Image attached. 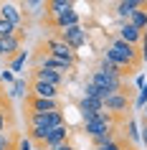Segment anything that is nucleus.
I'll list each match as a JSON object with an SVG mask.
<instances>
[{
	"label": "nucleus",
	"instance_id": "nucleus-20",
	"mask_svg": "<svg viewBox=\"0 0 147 150\" xmlns=\"http://www.w3.org/2000/svg\"><path fill=\"white\" fill-rule=\"evenodd\" d=\"M117 140V130H114V127H112V130H107V132H104V135H99V137H94V145H96V150H99V148H104V145H109V142H114Z\"/></svg>",
	"mask_w": 147,
	"mask_h": 150
},
{
	"label": "nucleus",
	"instance_id": "nucleus-12",
	"mask_svg": "<svg viewBox=\"0 0 147 150\" xmlns=\"http://www.w3.org/2000/svg\"><path fill=\"white\" fill-rule=\"evenodd\" d=\"M0 18H5L8 23H13L18 31H20V25H23V16H20L18 5H13V3H0Z\"/></svg>",
	"mask_w": 147,
	"mask_h": 150
},
{
	"label": "nucleus",
	"instance_id": "nucleus-6",
	"mask_svg": "<svg viewBox=\"0 0 147 150\" xmlns=\"http://www.w3.org/2000/svg\"><path fill=\"white\" fill-rule=\"evenodd\" d=\"M56 36H58L66 46H71L74 51L81 48L86 43V28L81 23H79V25H71V28H66V31H56Z\"/></svg>",
	"mask_w": 147,
	"mask_h": 150
},
{
	"label": "nucleus",
	"instance_id": "nucleus-16",
	"mask_svg": "<svg viewBox=\"0 0 147 150\" xmlns=\"http://www.w3.org/2000/svg\"><path fill=\"white\" fill-rule=\"evenodd\" d=\"M20 135L18 132H0V150H18Z\"/></svg>",
	"mask_w": 147,
	"mask_h": 150
},
{
	"label": "nucleus",
	"instance_id": "nucleus-34",
	"mask_svg": "<svg viewBox=\"0 0 147 150\" xmlns=\"http://www.w3.org/2000/svg\"><path fill=\"white\" fill-rule=\"evenodd\" d=\"M127 150H134V148H132V145H129V148H127Z\"/></svg>",
	"mask_w": 147,
	"mask_h": 150
},
{
	"label": "nucleus",
	"instance_id": "nucleus-26",
	"mask_svg": "<svg viewBox=\"0 0 147 150\" xmlns=\"http://www.w3.org/2000/svg\"><path fill=\"white\" fill-rule=\"evenodd\" d=\"M13 125H15L13 120H8L5 115H0V132H5V127H13Z\"/></svg>",
	"mask_w": 147,
	"mask_h": 150
},
{
	"label": "nucleus",
	"instance_id": "nucleus-1",
	"mask_svg": "<svg viewBox=\"0 0 147 150\" xmlns=\"http://www.w3.org/2000/svg\"><path fill=\"white\" fill-rule=\"evenodd\" d=\"M109 61H114L124 74H134L139 69V64H142V54L137 51V46H132L127 41H122L119 36L112 38V46L107 48V54H104Z\"/></svg>",
	"mask_w": 147,
	"mask_h": 150
},
{
	"label": "nucleus",
	"instance_id": "nucleus-30",
	"mask_svg": "<svg viewBox=\"0 0 147 150\" xmlns=\"http://www.w3.org/2000/svg\"><path fill=\"white\" fill-rule=\"evenodd\" d=\"M0 79H3V81H13V74H10V71H3Z\"/></svg>",
	"mask_w": 147,
	"mask_h": 150
},
{
	"label": "nucleus",
	"instance_id": "nucleus-22",
	"mask_svg": "<svg viewBox=\"0 0 147 150\" xmlns=\"http://www.w3.org/2000/svg\"><path fill=\"white\" fill-rule=\"evenodd\" d=\"M18 28L13 23H8L5 18H0V38H8V36H15Z\"/></svg>",
	"mask_w": 147,
	"mask_h": 150
},
{
	"label": "nucleus",
	"instance_id": "nucleus-31",
	"mask_svg": "<svg viewBox=\"0 0 147 150\" xmlns=\"http://www.w3.org/2000/svg\"><path fill=\"white\" fill-rule=\"evenodd\" d=\"M142 142L147 145V120H145V127H142Z\"/></svg>",
	"mask_w": 147,
	"mask_h": 150
},
{
	"label": "nucleus",
	"instance_id": "nucleus-5",
	"mask_svg": "<svg viewBox=\"0 0 147 150\" xmlns=\"http://www.w3.org/2000/svg\"><path fill=\"white\" fill-rule=\"evenodd\" d=\"M23 104H25V110H28V115H46V112L61 110V102L58 99H43V97H33V94L25 97Z\"/></svg>",
	"mask_w": 147,
	"mask_h": 150
},
{
	"label": "nucleus",
	"instance_id": "nucleus-7",
	"mask_svg": "<svg viewBox=\"0 0 147 150\" xmlns=\"http://www.w3.org/2000/svg\"><path fill=\"white\" fill-rule=\"evenodd\" d=\"M31 79L46 81V84H53V87H61L63 84V74L61 71H53V69H46V66H36L33 74H31Z\"/></svg>",
	"mask_w": 147,
	"mask_h": 150
},
{
	"label": "nucleus",
	"instance_id": "nucleus-15",
	"mask_svg": "<svg viewBox=\"0 0 147 150\" xmlns=\"http://www.w3.org/2000/svg\"><path fill=\"white\" fill-rule=\"evenodd\" d=\"M48 25H53L56 31H66V28H71V25H79V13L76 10H74V13H63V16L48 21Z\"/></svg>",
	"mask_w": 147,
	"mask_h": 150
},
{
	"label": "nucleus",
	"instance_id": "nucleus-19",
	"mask_svg": "<svg viewBox=\"0 0 147 150\" xmlns=\"http://www.w3.org/2000/svg\"><path fill=\"white\" fill-rule=\"evenodd\" d=\"M129 23L134 25L137 31H142V33H145V28H147V10H137V13H132Z\"/></svg>",
	"mask_w": 147,
	"mask_h": 150
},
{
	"label": "nucleus",
	"instance_id": "nucleus-29",
	"mask_svg": "<svg viewBox=\"0 0 147 150\" xmlns=\"http://www.w3.org/2000/svg\"><path fill=\"white\" fill-rule=\"evenodd\" d=\"M142 59H145V61H147V36H145V38H142Z\"/></svg>",
	"mask_w": 147,
	"mask_h": 150
},
{
	"label": "nucleus",
	"instance_id": "nucleus-8",
	"mask_svg": "<svg viewBox=\"0 0 147 150\" xmlns=\"http://www.w3.org/2000/svg\"><path fill=\"white\" fill-rule=\"evenodd\" d=\"M28 94H33V97H43V99H58V87H53V84H46V81H36V79H31V84H28Z\"/></svg>",
	"mask_w": 147,
	"mask_h": 150
},
{
	"label": "nucleus",
	"instance_id": "nucleus-28",
	"mask_svg": "<svg viewBox=\"0 0 147 150\" xmlns=\"http://www.w3.org/2000/svg\"><path fill=\"white\" fill-rule=\"evenodd\" d=\"M51 150H76L71 142H63V145H58V148H51Z\"/></svg>",
	"mask_w": 147,
	"mask_h": 150
},
{
	"label": "nucleus",
	"instance_id": "nucleus-33",
	"mask_svg": "<svg viewBox=\"0 0 147 150\" xmlns=\"http://www.w3.org/2000/svg\"><path fill=\"white\" fill-rule=\"evenodd\" d=\"M145 120H147V104H145Z\"/></svg>",
	"mask_w": 147,
	"mask_h": 150
},
{
	"label": "nucleus",
	"instance_id": "nucleus-11",
	"mask_svg": "<svg viewBox=\"0 0 147 150\" xmlns=\"http://www.w3.org/2000/svg\"><path fill=\"white\" fill-rule=\"evenodd\" d=\"M63 142H69V125H61V127H53L46 137V148L43 150H51V148H58Z\"/></svg>",
	"mask_w": 147,
	"mask_h": 150
},
{
	"label": "nucleus",
	"instance_id": "nucleus-4",
	"mask_svg": "<svg viewBox=\"0 0 147 150\" xmlns=\"http://www.w3.org/2000/svg\"><path fill=\"white\" fill-rule=\"evenodd\" d=\"M132 97H134V92H132V89L119 92V94H109L107 99H104V110L112 112V115H117V117H122L124 112L132 107Z\"/></svg>",
	"mask_w": 147,
	"mask_h": 150
},
{
	"label": "nucleus",
	"instance_id": "nucleus-21",
	"mask_svg": "<svg viewBox=\"0 0 147 150\" xmlns=\"http://www.w3.org/2000/svg\"><path fill=\"white\" fill-rule=\"evenodd\" d=\"M84 97H89V99H101V102L107 99V94H104V92H101L96 84H91V81H86V87H84Z\"/></svg>",
	"mask_w": 147,
	"mask_h": 150
},
{
	"label": "nucleus",
	"instance_id": "nucleus-2",
	"mask_svg": "<svg viewBox=\"0 0 147 150\" xmlns=\"http://www.w3.org/2000/svg\"><path fill=\"white\" fill-rule=\"evenodd\" d=\"M89 81L91 84H96V87L104 92V94H119V92H127V84H124V79L122 76H112V74H104V71H91V76H89Z\"/></svg>",
	"mask_w": 147,
	"mask_h": 150
},
{
	"label": "nucleus",
	"instance_id": "nucleus-13",
	"mask_svg": "<svg viewBox=\"0 0 147 150\" xmlns=\"http://www.w3.org/2000/svg\"><path fill=\"white\" fill-rule=\"evenodd\" d=\"M137 10H147V3H142V0H122V3H117V16L119 18L129 21L132 13H137Z\"/></svg>",
	"mask_w": 147,
	"mask_h": 150
},
{
	"label": "nucleus",
	"instance_id": "nucleus-17",
	"mask_svg": "<svg viewBox=\"0 0 147 150\" xmlns=\"http://www.w3.org/2000/svg\"><path fill=\"white\" fill-rule=\"evenodd\" d=\"M99 71H104V74H112V76H122V79H124V71L119 69L114 61H109L107 56H101V61H99Z\"/></svg>",
	"mask_w": 147,
	"mask_h": 150
},
{
	"label": "nucleus",
	"instance_id": "nucleus-18",
	"mask_svg": "<svg viewBox=\"0 0 147 150\" xmlns=\"http://www.w3.org/2000/svg\"><path fill=\"white\" fill-rule=\"evenodd\" d=\"M101 110H104V102L101 99H89V97H84L79 102V112H101Z\"/></svg>",
	"mask_w": 147,
	"mask_h": 150
},
{
	"label": "nucleus",
	"instance_id": "nucleus-23",
	"mask_svg": "<svg viewBox=\"0 0 147 150\" xmlns=\"http://www.w3.org/2000/svg\"><path fill=\"white\" fill-rule=\"evenodd\" d=\"M25 59H28V54L20 51L15 59H10V69H13V71H20V69H23V64H25Z\"/></svg>",
	"mask_w": 147,
	"mask_h": 150
},
{
	"label": "nucleus",
	"instance_id": "nucleus-10",
	"mask_svg": "<svg viewBox=\"0 0 147 150\" xmlns=\"http://www.w3.org/2000/svg\"><path fill=\"white\" fill-rule=\"evenodd\" d=\"M63 13H74V3L69 0H48L46 3V18L53 21V18L63 16Z\"/></svg>",
	"mask_w": 147,
	"mask_h": 150
},
{
	"label": "nucleus",
	"instance_id": "nucleus-14",
	"mask_svg": "<svg viewBox=\"0 0 147 150\" xmlns=\"http://www.w3.org/2000/svg\"><path fill=\"white\" fill-rule=\"evenodd\" d=\"M119 38H122V41H127V43H132V46H137L139 41L145 38V33H142V31H137V28H134V25H132L129 21H124V23H122V28H119Z\"/></svg>",
	"mask_w": 147,
	"mask_h": 150
},
{
	"label": "nucleus",
	"instance_id": "nucleus-3",
	"mask_svg": "<svg viewBox=\"0 0 147 150\" xmlns=\"http://www.w3.org/2000/svg\"><path fill=\"white\" fill-rule=\"evenodd\" d=\"M46 54L48 56H56V59H61V61H66V64H71V66H76L79 64V56H76V51L71 46H66L58 36H51V38H46Z\"/></svg>",
	"mask_w": 147,
	"mask_h": 150
},
{
	"label": "nucleus",
	"instance_id": "nucleus-24",
	"mask_svg": "<svg viewBox=\"0 0 147 150\" xmlns=\"http://www.w3.org/2000/svg\"><path fill=\"white\" fill-rule=\"evenodd\" d=\"M129 145H127V140H122V137H117L114 142H109V145H104V148H99V150H127Z\"/></svg>",
	"mask_w": 147,
	"mask_h": 150
},
{
	"label": "nucleus",
	"instance_id": "nucleus-27",
	"mask_svg": "<svg viewBox=\"0 0 147 150\" xmlns=\"http://www.w3.org/2000/svg\"><path fill=\"white\" fill-rule=\"evenodd\" d=\"M142 104H147V84L142 87V94H139V99H137V107H142Z\"/></svg>",
	"mask_w": 147,
	"mask_h": 150
},
{
	"label": "nucleus",
	"instance_id": "nucleus-32",
	"mask_svg": "<svg viewBox=\"0 0 147 150\" xmlns=\"http://www.w3.org/2000/svg\"><path fill=\"white\" fill-rule=\"evenodd\" d=\"M0 56H3V38H0Z\"/></svg>",
	"mask_w": 147,
	"mask_h": 150
},
{
	"label": "nucleus",
	"instance_id": "nucleus-9",
	"mask_svg": "<svg viewBox=\"0 0 147 150\" xmlns=\"http://www.w3.org/2000/svg\"><path fill=\"white\" fill-rule=\"evenodd\" d=\"M23 36H25V31L20 28L15 36H8V38H3V56H5V59H15V56L20 54V43H23Z\"/></svg>",
	"mask_w": 147,
	"mask_h": 150
},
{
	"label": "nucleus",
	"instance_id": "nucleus-25",
	"mask_svg": "<svg viewBox=\"0 0 147 150\" xmlns=\"http://www.w3.org/2000/svg\"><path fill=\"white\" fill-rule=\"evenodd\" d=\"M127 137H129V140H137V125H134V122H127Z\"/></svg>",
	"mask_w": 147,
	"mask_h": 150
}]
</instances>
